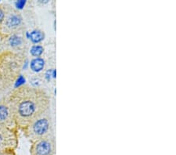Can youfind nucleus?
Listing matches in <instances>:
<instances>
[{"instance_id": "obj_1", "label": "nucleus", "mask_w": 176, "mask_h": 155, "mask_svg": "<svg viewBox=\"0 0 176 155\" xmlns=\"http://www.w3.org/2000/svg\"><path fill=\"white\" fill-rule=\"evenodd\" d=\"M18 128L24 130L50 110V98L44 89L24 85L7 96Z\"/></svg>"}, {"instance_id": "obj_2", "label": "nucleus", "mask_w": 176, "mask_h": 155, "mask_svg": "<svg viewBox=\"0 0 176 155\" xmlns=\"http://www.w3.org/2000/svg\"><path fill=\"white\" fill-rule=\"evenodd\" d=\"M26 61L25 54L10 51L0 52V87L3 92L21 75Z\"/></svg>"}, {"instance_id": "obj_3", "label": "nucleus", "mask_w": 176, "mask_h": 155, "mask_svg": "<svg viewBox=\"0 0 176 155\" xmlns=\"http://www.w3.org/2000/svg\"><path fill=\"white\" fill-rule=\"evenodd\" d=\"M23 131L26 137L32 142L54 134L53 122L50 110L32 122Z\"/></svg>"}, {"instance_id": "obj_4", "label": "nucleus", "mask_w": 176, "mask_h": 155, "mask_svg": "<svg viewBox=\"0 0 176 155\" xmlns=\"http://www.w3.org/2000/svg\"><path fill=\"white\" fill-rule=\"evenodd\" d=\"M24 28L25 25L21 13L9 5L7 14L0 30V36L4 38L13 34L22 33Z\"/></svg>"}, {"instance_id": "obj_5", "label": "nucleus", "mask_w": 176, "mask_h": 155, "mask_svg": "<svg viewBox=\"0 0 176 155\" xmlns=\"http://www.w3.org/2000/svg\"><path fill=\"white\" fill-rule=\"evenodd\" d=\"M32 143L31 155H56L57 142L54 134L42 138Z\"/></svg>"}, {"instance_id": "obj_6", "label": "nucleus", "mask_w": 176, "mask_h": 155, "mask_svg": "<svg viewBox=\"0 0 176 155\" xmlns=\"http://www.w3.org/2000/svg\"><path fill=\"white\" fill-rule=\"evenodd\" d=\"M2 46L1 51H10L17 53L25 54L28 48V44L25 38L21 34V33L13 34L7 37L2 38Z\"/></svg>"}, {"instance_id": "obj_7", "label": "nucleus", "mask_w": 176, "mask_h": 155, "mask_svg": "<svg viewBox=\"0 0 176 155\" xmlns=\"http://www.w3.org/2000/svg\"><path fill=\"white\" fill-rule=\"evenodd\" d=\"M18 136L17 130L0 125V153L13 151L18 147Z\"/></svg>"}, {"instance_id": "obj_8", "label": "nucleus", "mask_w": 176, "mask_h": 155, "mask_svg": "<svg viewBox=\"0 0 176 155\" xmlns=\"http://www.w3.org/2000/svg\"><path fill=\"white\" fill-rule=\"evenodd\" d=\"M0 125L14 130L18 128L7 96L0 100Z\"/></svg>"}, {"instance_id": "obj_9", "label": "nucleus", "mask_w": 176, "mask_h": 155, "mask_svg": "<svg viewBox=\"0 0 176 155\" xmlns=\"http://www.w3.org/2000/svg\"><path fill=\"white\" fill-rule=\"evenodd\" d=\"M45 66V60L42 57H35L30 62V68L34 72H39L43 70Z\"/></svg>"}, {"instance_id": "obj_10", "label": "nucleus", "mask_w": 176, "mask_h": 155, "mask_svg": "<svg viewBox=\"0 0 176 155\" xmlns=\"http://www.w3.org/2000/svg\"><path fill=\"white\" fill-rule=\"evenodd\" d=\"M45 34L43 31L39 29L33 30L32 32L29 33V39L33 43H38L44 39Z\"/></svg>"}, {"instance_id": "obj_11", "label": "nucleus", "mask_w": 176, "mask_h": 155, "mask_svg": "<svg viewBox=\"0 0 176 155\" xmlns=\"http://www.w3.org/2000/svg\"><path fill=\"white\" fill-rule=\"evenodd\" d=\"M43 51H44V49H43V47L42 45H34L31 47L30 53L32 56H35V58L40 57V56L43 53Z\"/></svg>"}, {"instance_id": "obj_12", "label": "nucleus", "mask_w": 176, "mask_h": 155, "mask_svg": "<svg viewBox=\"0 0 176 155\" xmlns=\"http://www.w3.org/2000/svg\"><path fill=\"white\" fill-rule=\"evenodd\" d=\"M8 7L9 5L7 4H0V30H1V27H2L3 22L6 14H7Z\"/></svg>"}, {"instance_id": "obj_13", "label": "nucleus", "mask_w": 176, "mask_h": 155, "mask_svg": "<svg viewBox=\"0 0 176 155\" xmlns=\"http://www.w3.org/2000/svg\"><path fill=\"white\" fill-rule=\"evenodd\" d=\"M25 1H18L15 3V6H16V7L18 8V9H22L24 5H25Z\"/></svg>"}, {"instance_id": "obj_14", "label": "nucleus", "mask_w": 176, "mask_h": 155, "mask_svg": "<svg viewBox=\"0 0 176 155\" xmlns=\"http://www.w3.org/2000/svg\"><path fill=\"white\" fill-rule=\"evenodd\" d=\"M0 155H15V153L13 151H7L0 153Z\"/></svg>"}, {"instance_id": "obj_15", "label": "nucleus", "mask_w": 176, "mask_h": 155, "mask_svg": "<svg viewBox=\"0 0 176 155\" xmlns=\"http://www.w3.org/2000/svg\"><path fill=\"white\" fill-rule=\"evenodd\" d=\"M2 92H3V89H1V87H0V94L2 93Z\"/></svg>"}]
</instances>
